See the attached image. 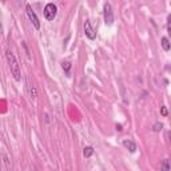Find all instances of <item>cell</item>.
<instances>
[{
    "label": "cell",
    "mask_w": 171,
    "mask_h": 171,
    "mask_svg": "<svg viewBox=\"0 0 171 171\" xmlns=\"http://www.w3.org/2000/svg\"><path fill=\"white\" fill-rule=\"evenodd\" d=\"M123 147L127 148L130 153H135V151H136V144H135L132 140H128V139L123 140Z\"/></svg>",
    "instance_id": "8992f818"
},
{
    "label": "cell",
    "mask_w": 171,
    "mask_h": 171,
    "mask_svg": "<svg viewBox=\"0 0 171 171\" xmlns=\"http://www.w3.org/2000/svg\"><path fill=\"white\" fill-rule=\"evenodd\" d=\"M27 90H28V95H30L32 99H36V88H35V86L27 82Z\"/></svg>",
    "instance_id": "52a82bcc"
},
{
    "label": "cell",
    "mask_w": 171,
    "mask_h": 171,
    "mask_svg": "<svg viewBox=\"0 0 171 171\" xmlns=\"http://www.w3.org/2000/svg\"><path fill=\"white\" fill-rule=\"evenodd\" d=\"M25 12H27V16L28 19H30V21L32 24H34V27L36 28V30H39L40 28V21H39V18L36 16V14L34 12V9H32V7L30 4L25 5Z\"/></svg>",
    "instance_id": "277c9868"
},
{
    "label": "cell",
    "mask_w": 171,
    "mask_h": 171,
    "mask_svg": "<svg viewBox=\"0 0 171 171\" xmlns=\"http://www.w3.org/2000/svg\"><path fill=\"white\" fill-rule=\"evenodd\" d=\"M103 16H104V24L106 25H112L114 24V12H112V7L110 3H106L103 7Z\"/></svg>",
    "instance_id": "7a4b0ae2"
},
{
    "label": "cell",
    "mask_w": 171,
    "mask_h": 171,
    "mask_svg": "<svg viewBox=\"0 0 171 171\" xmlns=\"http://www.w3.org/2000/svg\"><path fill=\"white\" fill-rule=\"evenodd\" d=\"M160 170H163V171H170V170H171L170 160H169V159H164V160H163L162 166H160Z\"/></svg>",
    "instance_id": "30bf717a"
},
{
    "label": "cell",
    "mask_w": 171,
    "mask_h": 171,
    "mask_svg": "<svg viewBox=\"0 0 171 171\" xmlns=\"http://www.w3.org/2000/svg\"><path fill=\"white\" fill-rule=\"evenodd\" d=\"M162 128H163L162 123H155V124H154V127H153V130L155 132H159V131H162Z\"/></svg>",
    "instance_id": "7c38bea8"
},
{
    "label": "cell",
    "mask_w": 171,
    "mask_h": 171,
    "mask_svg": "<svg viewBox=\"0 0 171 171\" xmlns=\"http://www.w3.org/2000/svg\"><path fill=\"white\" fill-rule=\"evenodd\" d=\"M162 47H163V50L164 51H167L169 52L170 51V48H171V44H170V40H169V38H162Z\"/></svg>",
    "instance_id": "ba28073f"
},
{
    "label": "cell",
    "mask_w": 171,
    "mask_h": 171,
    "mask_svg": "<svg viewBox=\"0 0 171 171\" xmlns=\"http://www.w3.org/2000/svg\"><path fill=\"white\" fill-rule=\"evenodd\" d=\"M62 67H63V70L66 71V74H67V75H70V70H71V63H70V62H63V63H62Z\"/></svg>",
    "instance_id": "8fae6325"
},
{
    "label": "cell",
    "mask_w": 171,
    "mask_h": 171,
    "mask_svg": "<svg viewBox=\"0 0 171 171\" xmlns=\"http://www.w3.org/2000/svg\"><path fill=\"white\" fill-rule=\"evenodd\" d=\"M5 56H7V62H8V66H9V70H11V74L14 76V79L16 82L21 79V72H20V67L18 64V60H16L15 55L11 52V51H7L5 52Z\"/></svg>",
    "instance_id": "6da1fadb"
},
{
    "label": "cell",
    "mask_w": 171,
    "mask_h": 171,
    "mask_svg": "<svg viewBox=\"0 0 171 171\" xmlns=\"http://www.w3.org/2000/svg\"><path fill=\"white\" fill-rule=\"evenodd\" d=\"M160 114H162V117H167V107L166 106H162V107H160Z\"/></svg>",
    "instance_id": "4fadbf2b"
},
{
    "label": "cell",
    "mask_w": 171,
    "mask_h": 171,
    "mask_svg": "<svg viewBox=\"0 0 171 171\" xmlns=\"http://www.w3.org/2000/svg\"><path fill=\"white\" fill-rule=\"evenodd\" d=\"M84 34H86V36L90 40H94L96 38V32L92 28V25H91V23H90V20H86L84 21Z\"/></svg>",
    "instance_id": "5b68a950"
},
{
    "label": "cell",
    "mask_w": 171,
    "mask_h": 171,
    "mask_svg": "<svg viewBox=\"0 0 171 171\" xmlns=\"http://www.w3.org/2000/svg\"><path fill=\"white\" fill-rule=\"evenodd\" d=\"M94 154V148L91 146H87L84 147V150H83V155H84L86 158H90Z\"/></svg>",
    "instance_id": "9c48e42d"
},
{
    "label": "cell",
    "mask_w": 171,
    "mask_h": 171,
    "mask_svg": "<svg viewBox=\"0 0 171 171\" xmlns=\"http://www.w3.org/2000/svg\"><path fill=\"white\" fill-rule=\"evenodd\" d=\"M43 14H44V18L47 19V20H54L55 18H56V14H58V8H56V5L54 4V3H48V4L44 7V11H43Z\"/></svg>",
    "instance_id": "3957f363"
}]
</instances>
